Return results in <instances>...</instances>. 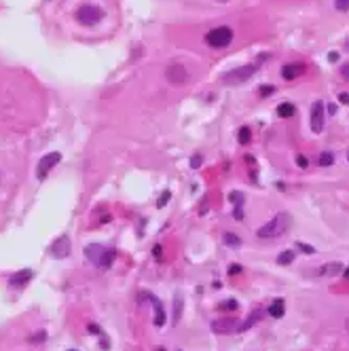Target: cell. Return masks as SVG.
Returning a JSON list of instances; mask_svg holds the SVG:
<instances>
[{"label": "cell", "instance_id": "obj_1", "mask_svg": "<svg viewBox=\"0 0 349 351\" xmlns=\"http://www.w3.org/2000/svg\"><path fill=\"white\" fill-rule=\"evenodd\" d=\"M290 229H292V218H290V214L282 212V214L273 216L267 224L260 226V229L256 231V235H258L260 239H275V237L286 235Z\"/></svg>", "mask_w": 349, "mask_h": 351}, {"label": "cell", "instance_id": "obj_2", "mask_svg": "<svg viewBox=\"0 0 349 351\" xmlns=\"http://www.w3.org/2000/svg\"><path fill=\"white\" fill-rule=\"evenodd\" d=\"M85 256L89 258L93 265H98V267H104V269H108L110 265H112V260H114V250H110V248H106V245H100V243H91V245H87L85 248Z\"/></svg>", "mask_w": 349, "mask_h": 351}, {"label": "cell", "instance_id": "obj_3", "mask_svg": "<svg viewBox=\"0 0 349 351\" xmlns=\"http://www.w3.org/2000/svg\"><path fill=\"white\" fill-rule=\"evenodd\" d=\"M263 60H267V55H260V60H258L256 64H252V66H241V68L231 70V72H226V74L220 79L222 85H241V83L250 81V79L254 76V72L258 70V64L263 62Z\"/></svg>", "mask_w": 349, "mask_h": 351}, {"label": "cell", "instance_id": "obj_4", "mask_svg": "<svg viewBox=\"0 0 349 351\" xmlns=\"http://www.w3.org/2000/svg\"><path fill=\"white\" fill-rule=\"evenodd\" d=\"M231 41H233V30L226 28V26L214 28V30H209V32L205 34V43H207L209 47H214V49H224V47H229Z\"/></svg>", "mask_w": 349, "mask_h": 351}, {"label": "cell", "instance_id": "obj_5", "mask_svg": "<svg viewBox=\"0 0 349 351\" xmlns=\"http://www.w3.org/2000/svg\"><path fill=\"white\" fill-rule=\"evenodd\" d=\"M74 17H76V22L83 24V26H95L104 17V11L98 5H81L76 9Z\"/></svg>", "mask_w": 349, "mask_h": 351}, {"label": "cell", "instance_id": "obj_6", "mask_svg": "<svg viewBox=\"0 0 349 351\" xmlns=\"http://www.w3.org/2000/svg\"><path fill=\"white\" fill-rule=\"evenodd\" d=\"M60 159H62V154H60V152H49V154H45L43 159L38 161V167H36V176H38V180H45V178H47V173L60 163Z\"/></svg>", "mask_w": 349, "mask_h": 351}, {"label": "cell", "instance_id": "obj_7", "mask_svg": "<svg viewBox=\"0 0 349 351\" xmlns=\"http://www.w3.org/2000/svg\"><path fill=\"white\" fill-rule=\"evenodd\" d=\"M241 322L233 320V318H224V320H216L212 324V330L218 332V335H229V332H239Z\"/></svg>", "mask_w": 349, "mask_h": 351}, {"label": "cell", "instance_id": "obj_8", "mask_svg": "<svg viewBox=\"0 0 349 351\" xmlns=\"http://www.w3.org/2000/svg\"><path fill=\"white\" fill-rule=\"evenodd\" d=\"M165 76H167V81H169V83H173V85H182V83H186V81H188L186 68H184L182 64H171V66L167 68Z\"/></svg>", "mask_w": 349, "mask_h": 351}, {"label": "cell", "instance_id": "obj_9", "mask_svg": "<svg viewBox=\"0 0 349 351\" xmlns=\"http://www.w3.org/2000/svg\"><path fill=\"white\" fill-rule=\"evenodd\" d=\"M311 129L316 133H320L324 129V104L320 100L311 106Z\"/></svg>", "mask_w": 349, "mask_h": 351}, {"label": "cell", "instance_id": "obj_10", "mask_svg": "<svg viewBox=\"0 0 349 351\" xmlns=\"http://www.w3.org/2000/svg\"><path fill=\"white\" fill-rule=\"evenodd\" d=\"M140 296L148 298V301L154 305V326H163V324H165V313H163V305H161V301H159V298H154L150 292H140Z\"/></svg>", "mask_w": 349, "mask_h": 351}, {"label": "cell", "instance_id": "obj_11", "mask_svg": "<svg viewBox=\"0 0 349 351\" xmlns=\"http://www.w3.org/2000/svg\"><path fill=\"white\" fill-rule=\"evenodd\" d=\"M305 72V66L303 64H299V62H294V64H286L284 68H282V76L286 79V81H294L296 76H301Z\"/></svg>", "mask_w": 349, "mask_h": 351}, {"label": "cell", "instance_id": "obj_12", "mask_svg": "<svg viewBox=\"0 0 349 351\" xmlns=\"http://www.w3.org/2000/svg\"><path fill=\"white\" fill-rule=\"evenodd\" d=\"M32 279V271L30 269H24V271H17L15 275H11V279H9V284L13 286V288H22V286H26L28 282Z\"/></svg>", "mask_w": 349, "mask_h": 351}, {"label": "cell", "instance_id": "obj_13", "mask_svg": "<svg viewBox=\"0 0 349 351\" xmlns=\"http://www.w3.org/2000/svg\"><path fill=\"white\" fill-rule=\"evenodd\" d=\"M343 271V265L341 262H328V265H322L320 269H318V275L320 277H335V275H339Z\"/></svg>", "mask_w": 349, "mask_h": 351}, {"label": "cell", "instance_id": "obj_14", "mask_svg": "<svg viewBox=\"0 0 349 351\" xmlns=\"http://www.w3.org/2000/svg\"><path fill=\"white\" fill-rule=\"evenodd\" d=\"M51 252H53L55 256H66L68 252H70V241H68V237H60L53 245H51Z\"/></svg>", "mask_w": 349, "mask_h": 351}, {"label": "cell", "instance_id": "obj_15", "mask_svg": "<svg viewBox=\"0 0 349 351\" xmlns=\"http://www.w3.org/2000/svg\"><path fill=\"white\" fill-rule=\"evenodd\" d=\"M267 311H269V315H271V318H275V320L284 318V313H286V305H284V298H275V301L271 303V307H269Z\"/></svg>", "mask_w": 349, "mask_h": 351}, {"label": "cell", "instance_id": "obj_16", "mask_svg": "<svg viewBox=\"0 0 349 351\" xmlns=\"http://www.w3.org/2000/svg\"><path fill=\"white\" fill-rule=\"evenodd\" d=\"M263 315H265V311H263V309H256V311L252 313V318H248L246 322H241V328H239V332H243V330L252 328L256 322H260V320H263Z\"/></svg>", "mask_w": 349, "mask_h": 351}, {"label": "cell", "instance_id": "obj_17", "mask_svg": "<svg viewBox=\"0 0 349 351\" xmlns=\"http://www.w3.org/2000/svg\"><path fill=\"white\" fill-rule=\"evenodd\" d=\"M294 112H296V108H294V104H290V102H282L277 106V114L282 119H290V116H294Z\"/></svg>", "mask_w": 349, "mask_h": 351}, {"label": "cell", "instance_id": "obj_18", "mask_svg": "<svg viewBox=\"0 0 349 351\" xmlns=\"http://www.w3.org/2000/svg\"><path fill=\"white\" fill-rule=\"evenodd\" d=\"M335 163V154L330 152V150H324L320 157H318V165H322V167H330Z\"/></svg>", "mask_w": 349, "mask_h": 351}, {"label": "cell", "instance_id": "obj_19", "mask_svg": "<svg viewBox=\"0 0 349 351\" xmlns=\"http://www.w3.org/2000/svg\"><path fill=\"white\" fill-rule=\"evenodd\" d=\"M224 243L226 245H229V248H239V245H241V239L235 235V233H224Z\"/></svg>", "mask_w": 349, "mask_h": 351}, {"label": "cell", "instance_id": "obj_20", "mask_svg": "<svg viewBox=\"0 0 349 351\" xmlns=\"http://www.w3.org/2000/svg\"><path fill=\"white\" fill-rule=\"evenodd\" d=\"M237 138H239V144H250V140H252L250 127H241L239 133H237Z\"/></svg>", "mask_w": 349, "mask_h": 351}, {"label": "cell", "instance_id": "obj_21", "mask_svg": "<svg viewBox=\"0 0 349 351\" xmlns=\"http://www.w3.org/2000/svg\"><path fill=\"white\" fill-rule=\"evenodd\" d=\"M294 260V252H290V250H286V252H282L277 256V262L279 265H290V262Z\"/></svg>", "mask_w": 349, "mask_h": 351}, {"label": "cell", "instance_id": "obj_22", "mask_svg": "<svg viewBox=\"0 0 349 351\" xmlns=\"http://www.w3.org/2000/svg\"><path fill=\"white\" fill-rule=\"evenodd\" d=\"M239 305H237V301H233V298H229V301H222L220 305H218V309L220 311H235Z\"/></svg>", "mask_w": 349, "mask_h": 351}, {"label": "cell", "instance_id": "obj_23", "mask_svg": "<svg viewBox=\"0 0 349 351\" xmlns=\"http://www.w3.org/2000/svg\"><path fill=\"white\" fill-rule=\"evenodd\" d=\"M258 91H260V95H263V98H267V95H273L275 93V87L273 85H263Z\"/></svg>", "mask_w": 349, "mask_h": 351}, {"label": "cell", "instance_id": "obj_24", "mask_svg": "<svg viewBox=\"0 0 349 351\" xmlns=\"http://www.w3.org/2000/svg\"><path fill=\"white\" fill-rule=\"evenodd\" d=\"M335 7L341 13H345V11H349V0H335Z\"/></svg>", "mask_w": 349, "mask_h": 351}, {"label": "cell", "instance_id": "obj_25", "mask_svg": "<svg viewBox=\"0 0 349 351\" xmlns=\"http://www.w3.org/2000/svg\"><path fill=\"white\" fill-rule=\"evenodd\" d=\"M296 245H299V250L305 252V254H313V252H316V248H311V245H307V243H303V241H299Z\"/></svg>", "mask_w": 349, "mask_h": 351}, {"label": "cell", "instance_id": "obj_26", "mask_svg": "<svg viewBox=\"0 0 349 351\" xmlns=\"http://www.w3.org/2000/svg\"><path fill=\"white\" fill-rule=\"evenodd\" d=\"M231 201H233L235 205H241V203H243V195H241L239 190H235V192H231Z\"/></svg>", "mask_w": 349, "mask_h": 351}, {"label": "cell", "instance_id": "obj_27", "mask_svg": "<svg viewBox=\"0 0 349 351\" xmlns=\"http://www.w3.org/2000/svg\"><path fill=\"white\" fill-rule=\"evenodd\" d=\"M169 197H171V192H169V190H165L163 195L159 197V201H157V205H159V207H163V205H165V203L169 201Z\"/></svg>", "mask_w": 349, "mask_h": 351}, {"label": "cell", "instance_id": "obj_28", "mask_svg": "<svg viewBox=\"0 0 349 351\" xmlns=\"http://www.w3.org/2000/svg\"><path fill=\"white\" fill-rule=\"evenodd\" d=\"M296 165H299L301 169H305V167L309 165V161H307V157H305V154H299V157H296Z\"/></svg>", "mask_w": 349, "mask_h": 351}, {"label": "cell", "instance_id": "obj_29", "mask_svg": "<svg viewBox=\"0 0 349 351\" xmlns=\"http://www.w3.org/2000/svg\"><path fill=\"white\" fill-rule=\"evenodd\" d=\"M199 165H201V154H195L193 159H190V167H193V169H197Z\"/></svg>", "mask_w": 349, "mask_h": 351}, {"label": "cell", "instance_id": "obj_30", "mask_svg": "<svg viewBox=\"0 0 349 351\" xmlns=\"http://www.w3.org/2000/svg\"><path fill=\"white\" fill-rule=\"evenodd\" d=\"M341 74H343L345 81H349V64H343L341 66Z\"/></svg>", "mask_w": 349, "mask_h": 351}, {"label": "cell", "instance_id": "obj_31", "mask_svg": "<svg viewBox=\"0 0 349 351\" xmlns=\"http://www.w3.org/2000/svg\"><path fill=\"white\" fill-rule=\"evenodd\" d=\"M237 273H241V267H237V265L229 267V275H237Z\"/></svg>", "mask_w": 349, "mask_h": 351}, {"label": "cell", "instance_id": "obj_32", "mask_svg": "<svg viewBox=\"0 0 349 351\" xmlns=\"http://www.w3.org/2000/svg\"><path fill=\"white\" fill-rule=\"evenodd\" d=\"M339 100H341L343 104H349V95H347V93H341V98H339Z\"/></svg>", "mask_w": 349, "mask_h": 351}, {"label": "cell", "instance_id": "obj_33", "mask_svg": "<svg viewBox=\"0 0 349 351\" xmlns=\"http://www.w3.org/2000/svg\"><path fill=\"white\" fill-rule=\"evenodd\" d=\"M328 60H330V62H337V60H339V53H330Z\"/></svg>", "mask_w": 349, "mask_h": 351}, {"label": "cell", "instance_id": "obj_34", "mask_svg": "<svg viewBox=\"0 0 349 351\" xmlns=\"http://www.w3.org/2000/svg\"><path fill=\"white\" fill-rule=\"evenodd\" d=\"M328 112H330V114L337 112V106H335V104H330V106H328Z\"/></svg>", "mask_w": 349, "mask_h": 351}, {"label": "cell", "instance_id": "obj_35", "mask_svg": "<svg viewBox=\"0 0 349 351\" xmlns=\"http://www.w3.org/2000/svg\"><path fill=\"white\" fill-rule=\"evenodd\" d=\"M345 328H347V332H349V318L345 320Z\"/></svg>", "mask_w": 349, "mask_h": 351}, {"label": "cell", "instance_id": "obj_36", "mask_svg": "<svg viewBox=\"0 0 349 351\" xmlns=\"http://www.w3.org/2000/svg\"><path fill=\"white\" fill-rule=\"evenodd\" d=\"M345 279H349V267H347V271H345Z\"/></svg>", "mask_w": 349, "mask_h": 351}, {"label": "cell", "instance_id": "obj_37", "mask_svg": "<svg viewBox=\"0 0 349 351\" xmlns=\"http://www.w3.org/2000/svg\"><path fill=\"white\" fill-rule=\"evenodd\" d=\"M345 49H349V41H347V43H345Z\"/></svg>", "mask_w": 349, "mask_h": 351}, {"label": "cell", "instance_id": "obj_38", "mask_svg": "<svg viewBox=\"0 0 349 351\" xmlns=\"http://www.w3.org/2000/svg\"><path fill=\"white\" fill-rule=\"evenodd\" d=\"M220 3H229V0H220Z\"/></svg>", "mask_w": 349, "mask_h": 351}, {"label": "cell", "instance_id": "obj_39", "mask_svg": "<svg viewBox=\"0 0 349 351\" xmlns=\"http://www.w3.org/2000/svg\"><path fill=\"white\" fill-rule=\"evenodd\" d=\"M347 161H349V152H347Z\"/></svg>", "mask_w": 349, "mask_h": 351}, {"label": "cell", "instance_id": "obj_40", "mask_svg": "<svg viewBox=\"0 0 349 351\" xmlns=\"http://www.w3.org/2000/svg\"><path fill=\"white\" fill-rule=\"evenodd\" d=\"M68 351H76V349H68Z\"/></svg>", "mask_w": 349, "mask_h": 351}]
</instances>
